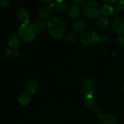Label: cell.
I'll use <instances>...</instances> for the list:
<instances>
[{
  "instance_id": "cell-25",
  "label": "cell",
  "mask_w": 124,
  "mask_h": 124,
  "mask_svg": "<svg viewBox=\"0 0 124 124\" xmlns=\"http://www.w3.org/2000/svg\"><path fill=\"white\" fill-rule=\"evenodd\" d=\"M103 1H104L105 4H108L110 6H113L114 4H115L117 3L116 0H104Z\"/></svg>"
},
{
  "instance_id": "cell-22",
  "label": "cell",
  "mask_w": 124,
  "mask_h": 124,
  "mask_svg": "<svg viewBox=\"0 0 124 124\" xmlns=\"http://www.w3.org/2000/svg\"><path fill=\"white\" fill-rule=\"evenodd\" d=\"M99 37H100L99 41H101L103 44H107L110 41V37L107 34H102V35L99 36Z\"/></svg>"
},
{
  "instance_id": "cell-11",
  "label": "cell",
  "mask_w": 124,
  "mask_h": 124,
  "mask_svg": "<svg viewBox=\"0 0 124 124\" xmlns=\"http://www.w3.org/2000/svg\"><path fill=\"white\" fill-rule=\"evenodd\" d=\"M67 15L69 17L72 19H78L80 15V7L78 4H72L68 10H67Z\"/></svg>"
},
{
  "instance_id": "cell-2",
  "label": "cell",
  "mask_w": 124,
  "mask_h": 124,
  "mask_svg": "<svg viewBox=\"0 0 124 124\" xmlns=\"http://www.w3.org/2000/svg\"><path fill=\"white\" fill-rule=\"evenodd\" d=\"M36 31L30 23H22L18 29V36L24 41L29 42L34 39L36 36Z\"/></svg>"
},
{
  "instance_id": "cell-28",
  "label": "cell",
  "mask_w": 124,
  "mask_h": 124,
  "mask_svg": "<svg viewBox=\"0 0 124 124\" xmlns=\"http://www.w3.org/2000/svg\"><path fill=\"white\" fill-rule=\"evenodd\" d=\"M85 1H75V3H76L77 4H83ZM79 5V4H78Z\"/></svg>"
},
{
  "instance_id": "cell-23",
  "label": "cell",
  "mask_w": 124,
  "mask_h": 124,
  "mask_svg": "<svg viewBox=\"0 0 124 124\" xmlns=\"http://www.w3.org/2000/svg\"><path fill=\"white\" fill-rule=\"evenodd\" d=\"M10 4V1L9 0H0V7H4L8 6Z\"/></svg>"
},
{
  "instance_id": "cell-15",
  "label": "cell",
  "mask_w": 124,
  "mask_h": 124,
  "mask_svg": "<svg viewBox=\"0 0 124 124\" xmlns=\"http://www.w3.org/2000/svg\"><path fill=\"white\" fill-rule=\"evenodd\" d=\"M36 33H42L43 32L46 27L48 26L46 23L43 20H37L34 22V23L32 24Z\"/></svg>"
},
{
  "instance_id": "cell-12",
  "label": "cell",
  "mask_w": 124,
  "mask_h": 124,
  "mask_svg": "<svg viewBox=\"0 0 124 124\" xmlns=\"http://www.w3.org/2000/svg\"><path fill=\"white\" fill-rule=\"evenodd\" d=\"M100 124H115L117 123V118L113 114H104L99 118Z\"/></svg>"
},
{
  "instance_id": "cell-6",
  "label": "cell",
  "mask_w": 124,
  "mask_h": 124,
  "mask_svg": "<svg viewBox=\"0 0 124 124\" xmlns=\"http://www.w3.org/2000/svg\"><path fill=\"white\" fill-rule=\"evenodd\" d=\"M53 6L54 4H45L42 5L38 11V15L39 17H41L43 20H49L53 19V16L54 15L53 11Z\"/></svg>"
},
{
  "instance_id": "cell-29",
  "label": "cell",
  "mask_w": 124,
  "mask_h": 124,
  "mask_svg": "<svg viewBox=\"0 0 124 124\" xmlns=\"http://www.w3.org/2000/svg\"><path fill=\"white\" fill-rule=\"evenodd\" d=\"M122 91H123V92H124V84H123V86H122Z\"/></svg>"
},
{
  "instance_id": "cell-13",
  "label": "cell",
  "mask_w": 124,
  "mask_h": 124,
  "mask_svg": "<svg viewBox=\"0 0 124 124\" xmlns=\"http://www.w3.org/2000/svg\"><path fill=\"white\" fill-rule=\"evenodd\" d=\"M17 17H18V18L19 20H20L21 22H23V23H29L30 14H29V12L26 9H24V8L20 9L18 11Z\"/></svg>"
},
{
  "instance_id": "cell-4",
  "label": "cell",
  "mask_w": 124,
  "mask_h": 124,
  "mask_svg": "<svg viewBox=\"0 0 124 124\" xmlns=\"http://www.w3.org/2000/svg\"><path fill=\"white\" fill-rule=\"evenodd\" d=\"M80 41L81 44L85 46H91L99 42L100 41V37L95 31H88L80 36Z\"/></svg>"
},
{
  "instance_id": "cell-3",
  "label": "cell",
  "mask_w": 124,
  "mask_h": 124,
  "mask_svg": "<svg viewBox=\"0 0 124 124\" xmlns=\"http://www.w3.org/2000/svg\"><path fill=\"white\" fill-rule=\"evenodd\" d=\"M83 12L85 16L88 18L96 19L101 14V7L97 2L94 1H88L84 4Z\"/></svg>"
},
{
  "instance_id": "cell-7",
  "label": "cell",
  "mask_w": 124,
  "mask_h": 124,
  "mask_svg": "<svg viewBox=\"0 0 124 124\" xmlns=\"http://www.w3.org/2000/svg\"><path fill=\"white\" fill-rule=\"evenodd\" d=\"M81 89L85 96H94L96 92V84L93 80L86 78L82 82Z\"/></svg>"
},
{
  "instance_id": "cell-10",
  "label": "cell",
  "mask_w": 124,
  "mask_h": 124,
  "mask_svg": "<svg viewBox=\"0 0 124 124\" xmlns=\"http://www.w3.org/2000/svg\"><path fill=\"white\" fill-rule=\"evenodd\" d=\"M39 88V83L36 79H29L25 86V91L28 94H34Z\"/></svg>"
},
{
  "instance_id": "cell-17",
  "label": "cell",
  "mask_w": 124,
  "mask_h": 124,
  "mask_svg": "<svg viewBox=\"0 0 124 124\" xmlns=\"http://www.w3.org/2000/svg\"><path fill=\"white\" fill-rule=\"evenodd\" d=\"M113 6H110L108 4H104L101 7V14L104 17H107L113 15Z\"/></svg>"
},
{
  "instance_id": "cell-14",
  "label": "cell",
  "mask_w": 124,
  "mask_h": 124,
  "mask_svg": "<svg viewBox=\"0 0 124 124\" xmlns=\"http://www.w3.org/2000/svg\"><path fill=\"white\" fill-rule=\"evenodd\" d=\"M97 27L102 31H107L110 27V21L108 18L104 16L99 17L97 20Z\"/></svg>"
},
{
  "instance_id": "cell-5",
  "label": "cell",
  "mask_w": 124,
  "mask_h": 124,
  "mask_svg": "<svg viewBox=\"0 0 124 124\" xmlns=\"http://www.w3.org/2000/svg\"><path fill=\"white\" fill-rule=\"evenodd\" d=\"M20 46V41L18 38V36L15 34H13V36L10 38L8 42V50H7V56H13L17 54H18L19 48Z\"/></svg>"
},
{
  "instance_id": "cell-19",
  "label": "cell",
  "mask_w": 124,
  "mask_h": 124,
  "mask_svg": "<svg viewBox=\"0 0 124 124\" xmlns=\"http://www.w3.org/2000/svg\"><path fill=\"white\" fill-rule=\"evenodd\" d=\"M84 103L86 107L88 108H94L96 104V100L94 99V96L89 95V96H86L85 100H84Z\"/></svg>"
},
{
  "instance_id": "cell-27",
  "label": "cell",
  "mask_w": 124,
  "mask_h": 124,
  "mask_svg": "<svg viewBox=\"0 0 124 124\" xmlns=\"http://www.w3.org/2000/svg\"><path fill=\"white\" fill-rule=\"evenodd\" d=\"M118 41L122 46H124V36H120L118 39Z\"/></svg>"
},
{
  "instance_id": "cell-8",
  "label": "cell",
  "mask_w": 124,
  "mask_h": 124,
  "mask_svg": "<svg viewBox=\"0 0 124 124\" xmlns=\"http://www.w3.org/2000/svg\"><path fill=\"white\" fill-rule=\"evenodd\" d=\"M86 27H87L86 22L84 20L79 19V18L75 20L71 25V29L75 33H82L83 31H85Z\"/></svg>"
},
{
  "instance_id": "cell-18",
  "label": "cell",
  "mask_w": 124,
  "mask_h": 124,
  "mask_svg": "<svg viewBox=\"0 0 124 124\" xmlns=\"http://www.w3.org/2000/svg\"><path fill=\"white\" fill-rule=\"evenodd\" d=\"M18 101L22 105H23V106L27 105L31 102V96L29 94H28L26 92L23 93L19 96Z\"/></svg>"
},
{
  "instance_id": "cell-24",
  "label": "cell",
  "mask_w": 124,
  "mask_h": 124,
  "mask_svg": "<svg viewBox=\"0 0 124 124\" xmlns=\"http://www.w3.org/2000/svg\"><path fill=\"white\" fill-rule=\"evenodd\" d=\"M120 8L118 7V6H115V7H113V16H117L119 13H120Z\"/></svg>"
},
{
  "instance_id": "cell-1",
  "label": "cell",
  "mask_w": 124,
  "mask_h": 124,
  "mask_svg": "<svg viewBox=\"0 0 124 124\" xmlns=\"http://www.w3.org/2000/svg\"><path fill=\"white\" fill-rule=\"evenodd\" d=\"M47 27L50 35L56 39H62L66 33L65 23L58 17H53L50 20Z\"/></svg>"
},
{
  "instance_id": "cell-16",
  "label": "cell",
  "mask_w": 124,
  "mask_h": 124,
  "mask_svg": "<svg viewBox=\"0 0 124 124\" xmlns=\"http://www.w3.org/2000/svg\"><path fill=\"white\" fill-rule=\"evenodd\" d=\"M56 10L59 13H64L68 10V4L66 1H57L55 4Z\"/></svg>"
},
{
  "instance_id": "cell-20",
  "label": "cell",
  "mask_w": 124,
  "mask_h": 124,
  "mask_svg": "<svg viewBox=\"0 0 124 124\" xmlns=\"http://www.w3.org/2000/svg\"><path fill=\"white\" fill-rule=\"evenodd\" d=\"M92 113L94 116H96V117H99V118L104 115L101 108H99V106H96V105L94 108H92Z\"/></svg>"
},
{
  "instance_id": "cell-21",
  "label": "cell",
  "mask_w": 124,
  "mask_h": 124,
  "mask_svg": "<svg viewBox=\"0 0 124 124\" xmlns=\"http://www.w3.org/2000/svg\"><path fill=\"white\" fill-rule=\"evenodd\" d=\"M67 40L69 43H75L77 41V36L75 33H69L67 36Z\"/></svg>"
},
{
  "instance_id": "cell-26",
  "label": "cell",
  "mask_w": 124,
  "mask_h": 124,
  "mask_svg": "<svg viewBox=\"0 0 124 124\" xmlns=\"http://www.w3.org/2000/svg\"><path fill=\"white\" fill-rule=\"evenodd\" d=\"M118 7L120 8L121 10L124 11V0H121L118 2Z\"/></svg>"
},
{
  "instance_id": "cell-9",
  "label": "cell",
  "mask_w": 124,
  "mask_h": 124,
  "mask_svg": "<svg viewBox=\"0 0 124 124\" xmlns=\"http://www.w3.org/2000/svg\"><path fill=\"white\" fill-rule=\"evenodd\" d=\"M113 30L121 36H124V17L115 18L112 23Z\"/></svg>"
}]
</instances>
